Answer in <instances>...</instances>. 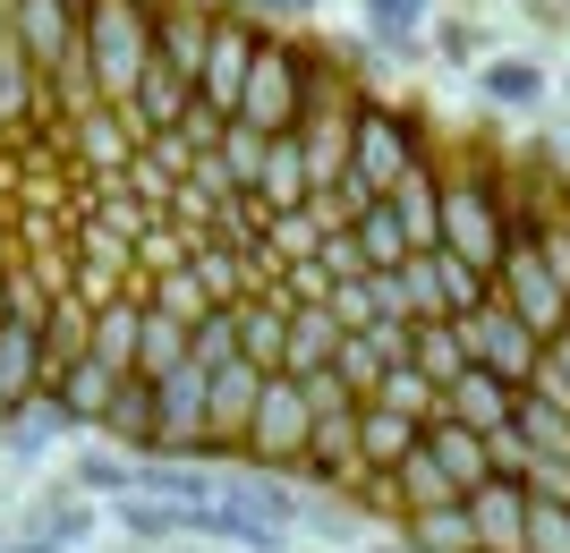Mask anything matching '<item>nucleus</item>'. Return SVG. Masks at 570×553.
I'll return each instance as SVG.
<instances>
[{"instance_id":"obj_17","label":"nucleus","mask_w":570,"mask_h":553,"mask_svg":"<svg viewBox=\"0 0 570 553\" xmlns=\"http://www.w3.org/2000/svg\"><path fill=\"white\" fill-rule=\"evenodd\" d=\"M315 179H307V137L298 128H282L273 137V154H264V205H307Z\"/></svg>"},{"instance_id":"obj_26","label":"nucleus","mask_w":570,"mask_h":553,"mask_svg":"<svg viewBox=\"0 0 570 553\" xmlns=\"http://www.w3.org/2000/svg\"><path fill=\"white\" fill-rule=\"evenodd\" d=\"M298 392H307V409H315V417L341 409V401H357V392L341 384V366H298Z\"/></svg>"},{"instance_id":"obj_2","label":"nucleus","mask_w":570,"mask_h":553,"mask_svg":"<svg viewBox=\"0 0 570 553\" xmlns=\"http://www.w3.org/2000/svg\"><path fill=\"white\" fill-rule=\"evenodd\" d=\"M443 247L469 273H485V282L502 273V247H511V170H494L485 154L443 170Z\"/></svg>"},{"instance_id":"obj_25","label":"nucleus","mask_w":570,"mask_h":553,"mask_svg":"<svg viewBox=\"0 0 570 553\" xmlns=\"http://www.w3.org/2000/svg\"><path fill=\"white\" fill-rule=\"evenodd\" d=\"M537 392H553V401H570V324L546 340V358H537V375H528Z\"/></svg>"},{"instance_id":"obj_23","label":"nucleus","mask_w":570,"mask_h":553,"mask_svg":"<svg viewBox=\"0 0 570 553\" xmlns=\"http://www.w3.org/2000/svg\"><path fill=\"white\" fill-rule=\"evenodd\" d=\"M77 485H86V494H137V468L111 460V452H86L77 460Z\"/></svg>"},{"instance_id":"obj_9","label":"nucleus","mask_w":570,"mask_h":553,"mask_svg":"<svg viewBox=\"0 0 570 553\" xmlns=\"http://www.w3.org/2000/svg\"><path fill=\"white\" fill-rule=\"evenodd\" d=\"M409 358V315H375V324H357V333H341V349H333V366H341V384L366 401V392L392 375V366Z\"/></svg>"},{"instance_id":"obj_10","label":"nucleus","mask_w":570,"mask_h":553,"mask_svg":"<svg viewBox=\"0 0 570 553\" xmlns=\"http://www.w3.org/2000/svg\"><path fill=\"white\" fill-rule=\"evenodd\" d=\"M476 553H528V477H485L469 494Z\"/></svg>"},{"instance_id":"obj_5","label":"nucleus","mask_w":570,"mask_h":553,"mask_svg":"<svg viewBox=\"0 0 570 553\" xmlns=\"http://www.w3.org/2000/svg\"><path fill=\"white\" fill-rule=\"evenodd\" d=\"M205 401H214V366H196V349L179 366H163V375H154V417H163L154 452H170V460H214V443H205Z\"/></svg>"},{"instance_id":"obj_19","label":"nucleus","mask_w":570,"mask_h":553,"mask_svg":"<svg viewBox=\"0 0 570 553\" xmlns=\"http://www.w3.org/2000/svg\"><path fill=\"white\" fill-rule=\"evenodd\" d=\"M188 349H196V324L145 298V349H137V375H163V366H179Z\"/></svg>"},{"instance_id":"obj_16","label":"nucleus","mask_w":570,"mask_h":553,"mask_svg":"<svg viewBox=\"0 0 570 553\" xmlns=\"http://www.w3.org/2000/svg\"><path fill=\"white\" fill-rule=\"evenodd\" d=\"M298 468H307V477H324V485H350V477H357V401H341V409L315 417L307 460H298Z\"/></svg>"},{"instance_id":"obj_15","label":"nucleus","mask_w":570,"mask_h":553,"mask_svg":"<svg viewBox=\"0 0 570 553\" xmlns=\"http://www.w3.org/2000/svg\"><path fill=\"white\" fill-rule=\"evenodd\" d=\"M137 349H145V282H128L111 298H95V358L137 366Z\"/></svg>"},{"instance_id":"obj_8","label":"nucleus","mask_w":570,"mask_h":553,"mask_svg":"<svg viewBox=\"0 0 570 553\" xmlns=\"http://www.w3.org/2000/svg\"><path fill=\"white\" fill-rule=\"evenodd\" d=\"M264 375H273V366H256V358L214 366V401H205V443H214V460H247V426H256Z\"/></svg>"},{"instance_id":"obj_30","label":"nucleus","mask_w":570,"mask_h":553,"mask_svg":"<svg viewBox=\"0 0 570 553\" xmlns=\"http://www.w3.org/2000/svg\"><path fill=\"white\" fill-rule=\"evenodd\" d=\"M375 553H426V545H375Z\"/></svg>"},{"instance_id":"obj_22","label":"nucleus","mask_w":570,"mask_h":553,"mask_svg":"<svg viewBox=\"0 0 570 553\" xmlns=\"http://www.w3.org/2000/svg\"><path fill=\"white\" fill-rule=\"evenodd\" d=\"M485 95H494L502 111H528V102L546 95V69H537V60H494V69H485Z\"/></svg>"},{"instance_id":"obj_11","label":"nucleus","mask_w":570,"mask_h":553,"mask_svg":"<svg viewBox=\"0 0 570 553\" xmlns=\"http://www.w3.org/2000/svg\"><path fill=\"white\" fill-rule=\"evenodd\" d=\"M426 434V409H401V401H357V477L366 468H401ZM350 477V485H357Z\"/></svg>"},{"instance_id":"obj_7","label":"nucleus","mask_w":570,"mask_h":553,"mask_svg":"<svg viewBox=\"0 0 570 553\" xmlns=\"http://www.w3.org/2000/svg\"><path fill=\"white\" fill-rule=\"evenodd\" d=\"M460 324H469V358L494 366V375H511V384H528V375H537V358H546V333H537V324H528L502 289H494L476 315H460Z\"/></svg>"},{"instance_id":"obj_21","label":"nucleus","mask_w":570,"mask_h":553,"mask_svg":"<svg viewBox=\"0 0 570 553\" xmlns=\"http://www.w3.org/2000/svg\"><path fill=\"white\" fill-rule=\"evenodd\" d=\"M528 553H570V494H528Z\"/></svg>"},{"instance_id":"obj_3","label":"nucleus","mask_w":570,"mask_h":553,"mask_svg":"<svg viewBox=\"0 0 570 553\" xmlns=\"http://www.w3.org/2000/svg\"><path fill=\"white\" fill-rule=\"evenodd\" d=\"M392 477H401L409 511H434V503H460V494H476V485L494 477V452H485V434H476L469 417H426L417 452H409ZM401 529H409V520H401Z\"/></svg>"},{"instance_id":"obj_18","label":"nucleus","mask_w":570,"mask_h":553,"mask_svg":"<svg viewBox=\"0 0 570 553\" xmlns=\"http://www.w3.org/2000/svg\"><path fill=\"white\" fill-rule=\"evenodd\" d=\"M102 434H119L128 452H154V434H163V417H154V375H128L111 401V417H102Z\"/></svg>"},{"instance_id":"obj_12","label":"nucleus","mask_w":570,"mask_h":553,"mask_svg":"<svg viewBox=\"0 0 570 553\" xmlns=\"http://www.w3.org/2000/svg\"><path fill=\"white\" fill-rule=\"evenodd\" d=\"M43 375H51L43 324H35V315H9V324H0V417L26 409V401L43 392Z\"/></svg>"},{"instance_id":"obj_1","label":"nucleus","mask_w":570,"mask_h":553,"mask_svg":"<svg viewBox=\"0 0 570 553\" xmlns=\"http://www.w3.org/2000/svg\"><path fill=\"white\" fill-rule=\"evenodd\" d=\"M426 154H443V145H434V128L417 120V111H401V102H375V95H366V102H357V154H350V179H341L333 196H315V205H324L333 221H357L383 188H401V179L426 162Z\"/></svg>"},{"instance_id":"obj_4","label":"nucleus","mask_w":570,"mask_h":553,"mask_svg":"<svg viewBox=\"0 0 570 553\" xmlns=\"http://www.w3.org/2000/svg\"><path fill=\"white\" fill-rule=\"evenodd\" d=\"M315 77H324V51H307V43H282V34H264L256 69H247V95H238V120H247V128H264V137L298 128V120H307Z\"/></svg>"},{"instance_id":"obj_28","label":"nucleus","mask_w":570,"mask_h":553,"mask_svg":"<svg viewBox=\"0 0 570 553\" xmlns=\"http://www.w3.org/2000/svg\"><path fill=\"white\" fill-rule=\"evenodd\" d=\"M0 553H69V545H60V536H43V529H35V536H18V545H0Z\"/></svg>"},{"instance_id":"obj_6","label":"nucleus","mask_w":570,"mask_h":553,"mask_svg":"<svg viewBox=\"0 0 570 553\" xmlns=\"http://www.w3.org/2000/svg\"><path fill=\"white\" fill-rule=\"evenodd\" d=\"M307 434H315L307 392H298L289 366H273V375H264V401H256V426H247V460H256V468H298V460H307Z\"/></svg>"},{"instance_id":"obj_24","label":"nucleus","mask_w":570,"mask_h":553,"mask_svg":"<svg viewBox=\"0 0 570 553\" xmlns=\"http://www.w3.org/2000/svg\"><path fill=\"white\" fill-rule=\"evenodd\" d=\"M222 358H238V324H230V307H214L205 324H196V366H222Z\"/></svg>"},{"instance_id":"obj_27","label":"nucleus","mask_w":570,"mask_h":553,"mask_svg":"<svg viewBox=\"0 0 570 553\" xmlns=\"http://www.w3.org/2000/svg\"><path fill=\"white\" fill-rule=\"evenodd\" d=\"M366 18H375L383 34H409V26L426 18V0H366Z\"/></svg>"},{"instance_id":"obj_29","label":"nucleus","mask_w":570,"mask_h":553,"mask_svg":"<svg viewBox=\"0 0 570 553\" xmlns=\"http://www.w3.org/2000/svg\"><path fill=\"white\" fill-rule=\"evenodd\" d=\"M247 9H273V18H298V9H315V0H247Z\"/></svg>"},{"instance_id":"obj_13","label":"nucleus","mask_w":570,"mask_h":553,"mask_svg":"<svg viewBox=\"0 0 570 553\" xmlns=\"http://www.w3.org/2000/svg\"><path fill=\"white\" fill-rule=\"evenodd\" d=\"M520 409V384H511V375H494V366H460L452 384H443V401H434V417H469L476 434H494L502 417Z\"/></svg>"},{"instance_id":"obj_14","label":"nucleus","mask_w":570,"mask_h":553,"mask_svg":"<svg viewBox=\"0 0 570 553\" xmlns=\"http://www.w3.org/2000/svg\"><path fill=\"white\" fill-rule=\"evenodd\" d=\"M341 324L333 315V298H289V340H282V366L298 375V366H333V349H341Z\"/></svg>"},{"instance_id":"obj_20","label":"nucleus","mask_w":570,"mask_h":553,"mask_svg":"<svg viewBox=\"0 0 570 553\" xmlns=\"http://www.w3.org/2000/svg\"><path fill=\"white\" fill-rule=\"evenodd\" d=\"M409 536L426 553H476V529H469V494L460 503H434V511H409Z\"/></svg>"}]
</instances>
